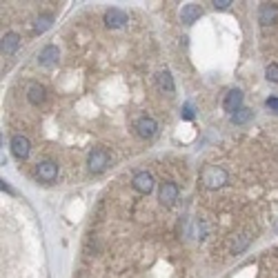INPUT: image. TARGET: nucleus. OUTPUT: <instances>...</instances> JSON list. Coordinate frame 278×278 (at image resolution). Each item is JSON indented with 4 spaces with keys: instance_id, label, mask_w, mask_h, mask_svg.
Here are the masks:
<instances>
[{
    "instance_id": "15",
    "label": "nucleus",
    "mask_w": 278,
    "mask_h": 278,
    "mask_svg": "<svg viewBox=\"0 0 278 278\" xmlns=\"http://www.w3.org/2000/svg\"><path fill=\"white\" fill-rule=\"evenodd\" d=\"M18 45H20V36L18 34H5L3 36V54L5 56L14 54V51L18 49Z\"/></svg>"
},
{
    "instance_id": "17",
    "label": "nucleus",
    "mask_w": 278,
    "mask_h": 278,
    "mask_svg": "<svg viewBox=\"0 0 278 278\" xmlns=\"http://www.w3.org/2000/svg\"><path fill=\"white\" fill-rule=\"evenodd\" d=\"M251 118H254V111L251 109H238L234 116H231V122H234V125H245V122H249Z\"/></svg>"
},
{
    "instance_id": "2",
    "label": "nucleus",
    "mask_w": 278,
    "mask_h": 278,
    "mask_svg": "<svg viewBox=\"0 0 278 278\" xmlns=\"http://www.w3.org/2000/svg\"><path fill=\"white\" fill-rule=\"evenodd\" d=\"M87 165H89V172L91 174H102L111 165L109 152H107V149H102V147H94L89 152V156H87Z\"/></svg>"
},
{
    "instance_id": "8",
    "label": "nucleus",
    "mask_w": 278,
    "mask_h": 278,
    "mask_svg": "<svg viewBox=\"0 0 278 278\" xmlns=\"http://www.w3.org/2000/svg\"><path fill=\"white\" fill-rule=\"evenodd\" d=\"M178 185L172 183V180H163L161 183V194H158V200H161L163 205H174L178 200Z\"/></svg>"
},
{
    "instance_id": "10",
    "label": "nucleus",
    "mask_w": 278,
    "mask_h": 278,
    "mask_svg": "<svg viewBox=\"0 0 278 278\" xmlns=\"http://www.w3.org/2000/svg\"><path fill=\"white\" fill-rule=\"evenodd\" d=\"M58 58H60V51L56 45H47L43 51H40V56H38V63L43 65V67H54V65H58Z\"/></svg>"
},
{
    "instance_id": "1",
    "label": "nucleus",
    "mask_w": 278,
    "mask_h": 278,
    "mask_svg": "<svg viewBox=\"0 0 278 278\" xmlns=\"http://www.w3.org/2000/svg\"><path fill=\"white\" fill-rule=\"evenodd\" d=\"M200 180H203V185L207 189H218L227 183V172L220 165H207L203 169V174H200Z\"/></svg>"
},
{
    "instance_id": "19",
    "label": "nucleus",
    "mask_w": 278,
    "mask_h": 278,
    "mask_svg": "<svg viewBox=\"0 0 278 278\" xmlns=\"http://www.w3.org/2000/svg\"><path fill=\"white\" fill-rule=\"evenodd\" d=\"M265 74H267V78H269L271 82H278V63H271V65H267Z\"/></svg>"
},
{
    "instance_id": "3",
    "label": "nucleus",
    "mask_w": 278,
    "mask_h": 278,
    "mask_svg": "<svg viewBox=\"0 0 278 278\" xmlns=\"http://www.w3.org/2000/svg\"><path fill=\"white\" fill-rule=\"evenodd\" d=\"M36 176H38L40 183H56L58 180V163L54 161H40L36 165Z\"/></svg>"
},
{
    "instance_id": "9",
    "label": "nucleus",
    "mask_w": 278,
    "mask_h": 278,
    "mask_svg": "<svg viewBox=\"0 0 278 278\" xmlns=\"http://www.w3.org/2000/svg\"><path fill=\"white\" fill-rule=\"evenodd\" d=\"M258 23L262 27H269V25L278 23V5L276 3H265L260 7V14H258Z\"/></svg>"
},
{
    "instance_id": "11",
    "label": "nucleus",
    "mask_w": 278,
    "mask_h": 278,
    "mask_svg": "<svg viewBox=\"0 0 278 278\" xmlns=\"http://www.w3.org/2000/svg\"><path fill=\"white\" fill-rule=\"evenodd\" d=\"M240 102H243V94H240L238 89H231L227 94V98H225V102H223V107L229 111L231 116H234L236 111L240 109Z\"/></svg>"
},
{
    "instance_id": "18",
    "label": "nucleus",
    "mask_w": 278,
    "mask_h": 278,
    "mask_svg": "<svg viewBox=\"0 0 278 278\" xmlns=\"http://www.w3.org/2000/svg\"><path fill=\"white\" fill-rule=\"evenodd\" d=\"M51 20H54V16L43 14V16L38 18V23H36V32H45V29H49L51 27Z\"/></svg>"
},
{
    "instance_id": "14",
    "label": "nucleus",
    "mask_w": 278,
    "mask_h": 278,
    "mask_svg": "<svg viewBox=\"0 0 278 278\" xmlns=\"http://www.w3.org/2000/svg\"><path fill=\"white\" fill-rule=\"evenodd\" d=\"M27 100H29V105H34V107H40L45 102V87H40V85H32L27 89Z\"/></svg>"
},
{
    "instance_id": "16",
    "label": "nucleus",
    "mask_w": 278,
    "mask_h": 278,
    "mask_svg": "<svg viewBox=\"0 0 278 278\" xmlns=\"http://www.w3.org/2000/svg\"><path fill=\"white\" fill-rule=\"evenodd\" d=\"M156 78H158V87H161V91H165V94H174V78H172L169 71H161Z\"/></svg>"
},
{
    "instance_id": "22",
    "label": "nucleus",
    "mask_w": 278,
    "mask_h": 278,
    "mask_svg": "<svg viewBox=\"0 0 278 278\" xmlns=\"http://www.w3.org/2000/svg\"><path fill=\"white\" fill-rule=\"evenodd\" d=\"M229 5H234V3H231V0H216L214 7H216V9H227Z\"/></svg>"
},
{
    "instance_id": "21",
    "label": "nucleus",
    "mask_w": 278,
    "mask_h": 278,
    "mask_svg": "<svg viewBox=\"0 0 278 278\" xmlns=\"http://www.w3.org/2000/svg\"><path fill=\"white\" fill-rule=\"evenodd\" d=\"M265 105H267V109H271V111H276V114H278V98H276V96H274V98H267Z\"/></svg>"
},
{
    "instance_id": "4",
    "label": "nucleus",
    "mask_w": 278,
    "mask_h": 278,
    "mask_svg": "<svg viewBox=\"0 0 278 278\" xmlns=\"http://www.w3.org/2000/svg\"><path fill=\"white\" fill-rule=\"evenodd\" d=\"M136 133L138 138H143V141H149V138H154L158 133V122L154 116H141L136 120Z\"/></svg>"
},
{
    "instance_id": "13",
    "label": "nucleus",
    "mask_w": 278,
    "mask_h": 278,
    "mask_svg": "<svg viewBox=\"0 0 278 278\" xmlns=\"http://www.w3.org/2000/svg\"><path fill=\"white\" fill-rule=\"evenodd\" d=\"M254 238H256V236L251 234V231L238 234V236H236V240H234V245H231V254H240V251H245V249H247V245H249Z\"/></svg>"
},
{
    "instance_id": "7",
    "label": "nucleus",
    "mask_w": 278,
    "mask_h": 278,
    "mask_svg": "<svg viewBox=\"0 0 278 278\" xmlns=\"http://www.w3.org/2000/svg\"><path fill=\"white\" fill-rule=\"evenodd\" d=\"M12 152L18 161L29 158V152H32V143H29V138L23 136V133H16V136L12 138Z\"/></svg>"
},
{
    "instance_id": "6",
    "label": "nucleus",
    "mask_w": 278,
    "mask_h": 278,
    "mask_svg": "<svg viewBox=\"0 0 278 278\" xmlns=\"http://www.w3.org/2000/svg\"><path fill=\"white\" fill-rule=\"evenodd\" d=\"M105 25L109 29H122L127 23H129V16H127V12H122V9H107L105 12Z\"/></svg>"
},
{
    "instance_id": "5",
    "label": "nucleus",
    "mask_w": 278,
    "mask_h": 278,
    "mask_svg": "<svg viewBox=\"0 0 278 278\" xmlns=\"http://www.w3.org/2000/svg\"><path fill=\"white\" fill-rule=\"evenodd\" d=\"M154 176L149 172H138L136 176L131 178V187L136 189L138 194H143V196H147V194H152L154 192Z\"/></svg>"
},
{
    "instance_id": "20",
    "label": "nucleus",
    "mask_w": 278,
    "mask_h": 278,
    "mask_svg": "<svg viewBox=\"0 0 278 278\" xmlns=\"http://www.w3.org/2000/svg\"><path fill=\"white\" fill-rule=\"evenodd\" d=\"M180 116H183L185 120H192V118H194V107L192 105H185L183 111H180Z\"/></svg>"
},
{
    "instance_id": "12",
    "label": "nucleus",
    "mask_w": 278,
    "mask_h": 278,
    "mask_svg": "<svg viewBox=\"0 0 278 278\" xmlns=\"http://www.w3.org/2000/svg\"><path fill=\"white\" fill-rule=\"evenodd\" d=\"M200 16H203V9H200L198 5H185L183 12H180V18H183V23H187V25L196 23Z\"/></svg>"
}]
</instances>
